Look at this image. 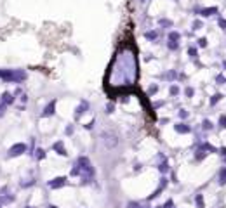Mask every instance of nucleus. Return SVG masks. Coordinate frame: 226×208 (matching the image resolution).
Instances as JSON below:
<instances>
[{
    "instance_id": "f257e3e1",
    "label": "nucleus",
    "mask_w": 226,
    "mask_h": 208,
    "mask_svg": "<svg viewBox=\"0 0 226 208\" xmlns=\"http://www.w3.org/2000/svg\"><path fill=\"white\" fill-rule=\"evenodd\" d=\"M138 80V59H136V52L132 49L118 50L117 57L111 61L110 70H108V85H111L113 89H120V87H132Z\"/></svg>"
},
{
    "instance_id": "f03ea898",
    "label": "nucleus",
    "mask_w": 226,
    "mask_h": 208,
    "mask_svg": "<svg viewBox=\"0 0 226 208\" xmlns=\"http://www.w3.org/2000/svg\"><path fill=\"white\" fill-rule=\"evenodd\" d=\"M2 80L19 83V82H24V80H26V73H24L23 70H4V73H2Z\"/></svg>"
},
{
    "instance_id": "7ed1b4c3",
    "label": "nucleus",
    "mask_w": 226,
    "mask_h": 208,
    "mask_svg": "<svg viewBox=\"0 0 226 208\" xmlns=\"http://www.w3.org/2000/svg\"><path fill=\"white\" fill-rule=\"evenodd\" d=\"M78 168H80V172L84 173V182L89 180V179H92L94 170H92V167H91V161H89V158H85V156H80V158H78Z\"/></svg>"
},
{
    "instance_id": "20e7f679",
    "label": "nucleus",
    "mask_w": 226,
    "mask_h": 208,
    "mask_svg": "<svg viewBox=\"0 0 226 208\" xmlns=\"http://www.w3.org/2000/svg\"><path fill=\"white\" fill-rule=\"evenodd\" d=\"M103 142H104V146H106L108 149H113V147H117V144H118V139H117L115 134L104 132L103 134Z\"/></svg>"
},
{
    "instance_id": "39448f33",
    "label": "nucleus",
    "mask_w": 226,
    "mask_h": 208,
    "mask_svg": "<svg viewBox=\"0 0 226 208\" xmlns=\"http://www.w3.org/2000/svg\"><path fill=\"white\" fill-rule=\"evenodd\" d=\"M23 153H26V146H24L23 142H19V144H14V146L9 149V156H11V158H14V156H21Z\"/></svg>"
},
{
    "instance_id": "423d86ee",
    "label": "nucleus",
    "mask_w": 226,
    "mask_h": 208,
    "mask_svg": "<svg viewBox=\"0 0 226 208\" xmlns=\"http://www.w3.org/2000/svg\"><path fill=\"white\" fill-rule=\"evenodd\" d=\"M54 109H56V101L49 102L47 106L44 108V111H42V118H47V116H52L54 115Z\"/></svg>"
},
{
    "instance_id": "0eeeda50",
    "label": "nucleus",
    "mask_w": 226,
    "mask_h": 208,
    "mask_svg": "<svg viewBox=\"0 0 226 208\" xmlns=\"http://www.w3.org/2000/svg\"><path fill=\"white\" fill-rule=\"evenodd\" d=\"M64 184H66V179H64V177H56V179H52V180L49 182V187L58 189V187H63Z\"/></svg>"
},
{
    "instance_id": "6e6552de",
    "label": "nucleus",
    "mask_w": 226,
    "mask_h": 208,
    "mask_svg": "<svg viewBox=\"0 0 226 208\" xmlns=\"http://www.w3.org/2000/svg\"><path fill=\"white\" fill-rule=\"evenodd\" d=\"M54 151H56V153H58V155H61V156H66L68 153H66V149H64V144H63L61 141H58L56 142V144H54Z\"/></svg>"
},
{
    "instance_id": "1a4fd4ad",
    "label": "nucleus",
    "mask_w": 226,
    "mask_h": 208,
    "mask_svg": "<svg viewBox=\"0 0 226 208\" xmlns=\"http://www.w3.org/2000/svg\"><path fill=\"white\" fill-rule=\"evenodd\" d=\"M174 129H176V132H179V134H188L190 132V127H188L186 123H176L174 125Z\"/></svg>"
},
{
    "instance_id": "9d476101",
    "label": "nucleus",
    "mask_w": 226,
    "mask_h": 208,
    "mask_svg": "<svg viewBox=\"0 0 226 208\" xmlns=\"http://www.w3.org/2000/svg\"><path fill=\"white\" fill-rule=\"evenodd\" d=\"M2 102H4L5 106H9V104H12V102H14V97L11 96L9 92H4V94H2Z\"/></svg>"
},
{
    "instance_id": "9b49d317",
    "label": "nucleus",
    "mask_w": 226,
    "mask_h": 208,
    "mask_svg": "<svg viewBox=\"0 0 226 208\" xmlns=\"http://www.w3.org/2000/svg\"><path fill=\"white\" fill-rule=\"evenodd\" d=\"M87 108H89V102L87 101H82V102H80V106L77 108V116H80L84 111H87Z\"/></svg>"
},
{
    "instance_id": "f8f14e48",
    "label": "nucleus",
    "mask_w": 226,
    "mask_h": 208,
    "mask_svg": "<svg viewBox=\"0 0 226 208\" xmlns=\"http://www.w3.org/2000/svg\"><path fill=\"white\" fill-rule=\"evenodd\" d=\"M216 12H217L216 7H207V9H202V11H200V14H202V16H212V14H216Z\"/></svg>"
},
{
    "instance_id": "ddd939ff",
    "label": "nucleus",
    "mask_w": 226,
    "mask_h": 208,
    "mask_svg": "<svg viewBox=\"0 0 226 208\" xmlns=\"http://www.w3.org/2000/svg\"><path fill=\"white\" fill-rule=\"evenodd\" d=\"M219 184H221V186L226 184V167L221 168V172H219Z\"/></svg>"
},
{
    "instance_id": "4468645a",
    "label": "nucleus",
    "mask_w": 226,
    "mask_h": 208,
    "mask_svg": "<svg viewBox=\"0 0 226 208\" xmlns=\"http://www.w3.org/2000/svg\"><path fill=\"white\" fill-rule=\"evenodd\" d=\"M179 33H177V31H171V33H169V42H177V40H179Z\"/></svg>"
},
{
    "instance_id": "2eb2a0df",
    "label": "nucleus",
    "mask_w": 226,
    "mask_h": 208,
    "mask_svg": "<svg viewBox=\"0 0 226 208\" xmlns=\"http://www.w3.org/2000/svg\"><path fill=\"white\" fill-rule=\"evenodd\" d=\"M144 36H146L148 40H157V38H158V33H157V31H146Z\"/></svg>"
},
{
    "instance_id": "dca6fc26",
    "label": "nucleus",
    "mask_w": 226,
    "mask_h": 208,
    "mask_svg": "<svg viewBox=\"0 0 226 208\" xmlns=\"http://www.w3.org/2000/svg\"><path fill=\"white\" fill-rule=\"evenodd\" d=\"M158 24L160 26H165V28H171L172 26V21H171V19H160Z\"/></svg>"
},
{
    "instance_id": "f3484780",
    "label": "nucleus",
    "mask_w": 226,
    "mask_h": 208,
    "mask_svg": "<svg viewBox=\"0 0 226 208\" xmlns=\"http://www.w3.org/2000/svg\"><path fill=\"white\" fill-rule=\"evenodd\" d=\"M195 203H197V206H198V208H204V198H202V194H197Z\"/></svg>"
},
{
    "instance_id": "a211bd4d",
    "label": "nucleus",
    "mask_w": 226,
    "mask_h": 208,
    "mask_svg": "<svg viewBox=\"0 0 226 208\" xmlns=\"http://www.w3.org/2000/svg\"><path fill=\"white\" fill-rule=\"evenodd\" d=\"M200 149H205V151H210V153H216V147L214 146H210V144H202V146H200Z\"/></svg>"
},
{
    "instance_id": "6ab92c4d",
    "label": "nucleus",
    "mask_w": 226,
    "mask_h": 208,
    "mask_svg": "<svg viewBox=\"0 0 226 208\" xmlns=\"http://www.w3.org/2000/svg\"><path fill=\"white\" fill-rule=\"evenodd\" d=\"M221 94H216V96H212V99H210V106H214V104H216V102H219L221 101Z\"/></svg>"
},
{
    "instance_id": "aec40b11",
    "label": "nucleus",
    "mask_w": 226,
    "mask_h": 208,
    "mask_svg": "<svg viewBox=\"0 0 226 208\" xmlns=\"http://www.w3.org/2000/svg\"><path fill=\"white\" fill-rule=\"evenodd\" d=\"M188 54H190V56H191L193 59H195L197 56H198V52H197V49H195V47H190V49H188Z\"/></svg>"
},
{
    "instance_id": "412c9836",
    "label": "nucleus",
    "mask_w": 226,
    "mask_h": 208,
    "mask_svg": "<svg viewBox=\"0 0 226 208\" xmlns=\"http://www.w3.org/2000/svg\"><path fill=\"white\" fill-rule=\"evenodd\" d=\"M12 201V196H4V198H0V205H4V203H11Z\"/></svg>"
},
{
    "instance_id": "4be33fe9",
    "label": "nucleus",
    "mask_w": 226,
    "mask_h": 208,
    "mask_svg": "<svg viewBox=\"0 0 226 208\" xmlns=\"http://www.w3.org/2000/svg\"><path fill=\"white\" fill-rule=\"evenodd\" d=\"M167 47L171 50H176L177 49V42H167Z\"/></svg>"
},
{
    "instance_id": "5701e85b",
    "label": "nucleus",
    "mask_w": 226,
    "mask_h": 208,
    "mask_svg": "<svg viewBox=\"0 0 226 208\" xmlns=\"http://www.w3.org/2000/svg\"><path fill=\"white\" fill-rule=\"evenodd\" d=\"M219 127H221V129H226V116H221V118H219Z\"/></svg>"
},
{
    "instance_id": "b1692460",
    "label": "nucleus",
    "mask_w": 226,
    "mask_h": 208,
    "mask_svg": "<svg viewBox=\"0 0 226 208\" xmlns=\"http://www.w3.org/2000/svg\"><path fill=\"white\" fill-rule=\"evenodd\" d=\"M127 208H141V205H139L138 201H131V203L127 205Z\"/></svg>"
},
{
    "instance_id": "393cba45",
    "label": "nucleus",
    "mask_w": 226,
    "mask_h": 208,
    "mask_svg": "<svg viewBox=\"0 0 226 208\" xmlns=\"http://www.w3.org/2000/svg\"><path fill=\"white\" fill-rule=\"evenodd\" d=\"M177 115H179V118L184 120V118H188V111H186V109H181L179 113H177Z\"/></svg>"
},
{
    "instance_id": "a878e982",
    "label": "nucleus",
    "mask_w": 226,
    "mask_h": 208,
    "mask_svg": "<svg viewBox=\"0 0 226 208\" xmlns=\"http://www.w3.org/2000/svg\"><path fill=\"white\" fill-rule=\"evenodd\" d=\"M204 129H205V130H210V129H212V121L205 120V121H204Z\"/></svg>"
},
{
    "instance_id": "bb28decb",
    "label": "nucleus",
    "mask_w": 226,
    "mask_h": 208,
    "mask_svg": "<svg viewBox=\"0 0 226 208\" xmlns=\"http://www.w3.org/2000/svg\"><path fill=\"white\" fill-rule=\"evenodd\" d=\"M44 156H45V151H44V149H37V158L42 159Z\"/></svg>"
},
{
    "instance_id": "cd10ccee",
    "label": "nucleus",
    "mask_w": 226,
    "mask_h": 208,
    "mask_svg": "<svg viewBox=\"0 0 226 208\" xmlns=\"http://www.w3.org/2000/svg\"><path fill=\"white\" fill-rule=\"evenodd\" d=\"M171 94H172V96H177V94H179V89H177L176 85H172V87H171Z\"/></svg>"
},
{
    "instance_id": "c85d7f7f",
    "label": "nucleus",
    "mask_w": 226,
    "mask_h": 208,
    "mask_svg": "<svg viewBox=\"0 0 226 208\" xmlns=\"http://www.w3.org/2000/svg\"><path fill=\"white\" fill-rule=\"evenodd\" d=\"M167 170H169L167 163H162V165H160V172H162V173H165V172H167Z\"/></svg>"
},
{
    "instance_id": "c756f323",
    "label": "nucleus",
    "mask_w": 226,
    "mask_h": 208,
    "mask_svg": "<svg viewBox=\"0 0 226 208\" xmlns=\"http://www.w3.org/2000/svg\"><path fill=\"white\" fill-rule=\"evenodd\" d=\"M157 90H158V87H157V85H151V87H150V90H148V94L151 96V94H155Z\"/></svg>"
},
{
    "instance_id": "7c9ffc66",
    "label": "nucleus",
    "mask_w": 226,
    "mask_h": 208,
    "mask_svg": "<svg viewBox=\"0 0 226 208\" xmlns=\"http://www.w3.org/2000/svg\"><path fill=\"white\" fill-rule=\"evenodd\" d=\"M198 45H200V47H207V40H205V38H200L198 40Z\"/></svg>"
},
{
    "instance_id": "2f4dec72",
    "label": "nucleus",
    "mask_w": 226,
    "mask_h": 208,
    "mask_svg": "<svg viewBox=\"0 0 226 208\" xmlns=\"http://www.w3.org/2000/svg\"><path fill=\"white\" fill-rule=\"evenodd\" d=\"M200 28H202V23H200V21L193 23V30H200Z\"/></svg>"
},
{
    "instance_id": "473e14b6",
    "label": "nucleus",
    "mask_w": 226,
    "mask_h": 208,
    "mask_svg": "<svg viewBox=\"0 0 226 208\" xmlns=\"http://www.w3.org/2000/svg\"><path fill=\"white\" fill-rule=\"evenodd\" d=\"M172 205H174V203H172V199H167V201H165V206H164V208H172Z\"/></svg>"
},
{
    "instance_id": "72a5a7b5",
    "label": "nucleus",
    "mask_w": 226,
    "mask_h": 208,
    "mask_svg": "<svg viewBox=\"0 0 226 208\" xmlns=\"http://www.w3.org/2000/svg\"><path fill=\"white\" fill-rule=\"evenodd\" d=\"M4 113H5V104L4 102H0V116L4 115Z\"/></svg>"
},
{
    "instance_id": "f704fd0d",
    "label": "nucleus",
    "mask_w": 226,
    "mask_h": 208,
    "mask_svg": "<svg viewBox=\"0 0 226 208\" xmlns=\"http://www.w3.org/2000/svg\"><path fill=\"white\" fill-rule=\"evenodd\" d=\"M186 96H188V97L193 96V89H191V87H188V89H186Z\"/></svg>"
},
{
    "instance_id": "c9c22d12",
    "label": "nucleus",
    "mask_w": 226,
    "mask_h": 208,
    "mask_svg": "<svg viewBox=\"0 0 226 208\" xmlns=\"http://www.w3.org/2000/svg\"><path fill=\"white\" fill-rule=\"evenodd\" d=\"M106 109H108V113H113V109H115V106H113V104H111V102H110V104H108V108H106Z\"/></svg>"
},
{
    "instance_id": "e433bc0d",
    "label": "nucleus",
    "mask_w": 226,
    "mask_h": 208,
    "mask_svg": "<svg viewBox=\"0 0 226 208\" xmlns=\"http://www.w3.org/2000/svg\"><path fill=\"white\" fill-rule=\"evenodd\" d=\"M219 26H221V28H226V19H219Z\"/></svg>"
},
{
    "instance_id": "4c0bfd02",
    "label": "nucleus",
    "mask_w": 226,
    "mask_h": 208,
    "mask_svg": "<svg viewBox=\"0 0 226 208\" xmlns=\"http://www.w3.org/2000/svg\"><path fill=\"white\" fill-rule=\"evenodd\" d=\"M217 82H219V83H223V82H226V80H224V78H223V76H221V75H219V76H217Z\"/></svg>"
},
{
    "instance_id": "58836bf2",
    "label": "nucleus",
    "mask_w": 226,
    "mask_h": 208,
    "mask_svg": "<svg viewBox=\"0 0 226 208\" xmlns=\"http://www.w3.org/2000/svg\"><path fill=\"white\" fill-rule=\"evenodd\" d=\"M221 155H224V156H226V147H221Z\"/></svg>"
},
{
    "instance_id": "ea45409f",
    "label": "nucleus",
    "mask_w": 226,
    "mask_h": 208,
    "mask_svg": "<svg viewBox=\"0 0 226 208\" xmlns=\"http://www.w3.org/2000/svg\"><path fill=\"white\" fill-rule=\"evenodd\" d=\"M49 208H58V206H49Z\"/></svg>"
},
{
    "instance_id": "a19ab883",
    "label": "nucleus",
    "mask_w": 226,
    "mask_h": 208,
    "mask_svg": "<svg viewBox=\"0 0 226 208\" xmlns=\"http://www.w3.org/2000/svg\"><path fill=\"white\" fill-rule=\"evenodd\" d=\"M141 208H150V206H141Z\"/></svg>"
},
{
    "instance_id": "79ce46f5",
    "label": "nucleus",
    "mask_w": 226,
    "mask_h": 208,
    "mask_svg": "<svg viewBox=\"0 0 226 208\" xmlns=\"http://www.w3.org/2000/svg\"><path fill=\"white\" fill-rule=\"evenodd\" d=\"M141 2H146V0H141Z\"/></svg>"
},
{
    "instance_id": "37998d69",
    "label": "nucleus",
    "mask_w": 226,
    "mask_h": 208,
    "mask_svg": "<svg viewBox=\"0 0 226 208\" xmlns=\"http://www.w3.org/2000/svg\"><path fill=\"white\" fill-rule=\"evenodd\" d=\"M0 208H2V205H0Z\"/></svg>"
},
{
    "instance_id": "c03bdc74",
    "label": "nucleus",
    "mask_w": 226,
    "mask_h": 208,
    "mask_svg": "<svg viewBox=\"0 0 226 208\" xmlns=\"http://www.w3.org/2000/svg\"><path fill=\"white\" fill-rule=\"evenodd\" d=\"M28 208H31V206H28Z\"/></svg>"
},
{
    "instance_id": "a18cd8bd",
    "label": "nucleus",
    "mask_w": 226,
    "mask_h": 208,
    "mask_svg": "<svg viewBox=\"0 0 226 208\" xmlns=\"http://www.w3.org/2000/svg\"><path fill=\"white\" fill-rule=\"evenodd\" d=\"M158 208H160V206H158Z\"/></svg>"
}]
</instances>
